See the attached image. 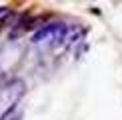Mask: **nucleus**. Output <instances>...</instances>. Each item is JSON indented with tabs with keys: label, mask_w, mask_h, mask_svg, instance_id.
I'll list each match as a JSON object with an SVG mask.
<instances>
[{
	"label": "nucleus",
	"mask_w": 122,
	"mask_h": 120,
	"mask_svg": "<svg viewBox=\"0 0 122 120\" xmlns=\"http://www.w3.org/2000/svg\"><path fill=\"white\" fill-rule=\"evenodd\" d=\"M8 12V8H4V6H0V16H2V14H6Z\"/></svg>",
	"instance_id": "obj_3"
},
{
	"label": "nucleus",
	"mask_w": 122,
	"mask_h": 120,
	"mask_svg": "<svg viewBox=\"0 0 122 120\" xmlns=\"http://www.w3.org/2000/svg\"><path fill=\"white\" fill-rule=\"evenodd\" d=\"M66 34H68V28L62 22H50L46 26H42L38 32L32 34L30 42L36 44V46H44V48H52L58 46L66 40Z\"/></svg>",
	"instance_id": "obj_2"
},
{
	"label": "nucleus",
	"mask_w": 122,
	"mask_h": 120,
	"mask_svg": "<svg viewBox=\"0 0 122 120\" xmlns=\"http://www.w3.org/2000/svg\"><path fill=\"white\" fill-rule=\"evenodd\" d=\"M24 94H26V84L20 78H12L6 84H2L0 86V118H6Z\"/></svg>",
	"instance_id": "obj_1"
}]
</instances>
